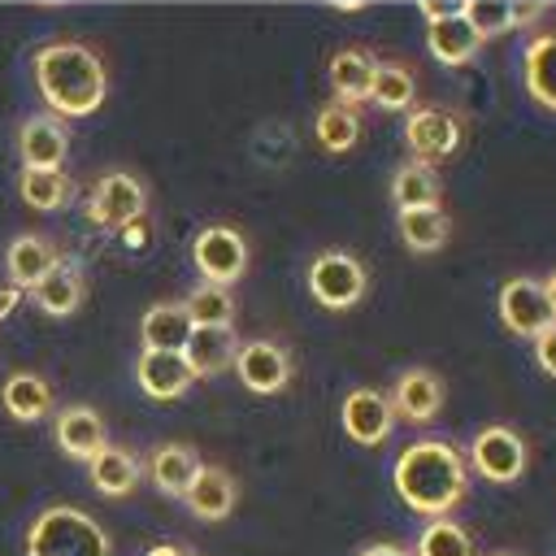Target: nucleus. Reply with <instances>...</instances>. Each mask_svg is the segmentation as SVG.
<instances>
[{"label":"nucleus","mask_w":556,"mask_h":556,"mask_svg":"<svg viewBox=\"0 0 556 556\" xmlns=\"http://www.w3.org/2000/svg\"><path fill=\"white\" fill-rule=\"evenodd\" d=\"M391 482H395V495L421 513V517H447L465 491H469V469H465V456L443 443V439H417L408 443L400 456H395V469H391Z\"/></svg>","instance_id":"nucleus-1"},{"label":"nucleus","mask_w":556,"mask_h":556,"mask_svg":"<svg viewBox=\"0 0 556 556\" xmlns=\"http://www.w3.org/2000/svg\"><path fill=\"white\" fill-rule=\"evenodd\" d=\"M35 83L56 117H87L104 104L109 74L96 48L78 39H52L35 52Z\"/></svg>","instance_id":"nucleus-2"},{"label":"nucleus","mask_w":556,"mask_h":556,"mask_svg":"<svg viewBox=\"0 0 556 556\" xmlns=\"http://www.w3.org/2000/svg\"><path fill=\"white\" fill-rule=\"evenodd\" d=\"M26 556H109V534L78 508H43L26 530Z\"/></svg>","instance_id":"nucleus-3"},{"label":"nucleus","mask_w":556,"mask_h":556,"mask_svg":"<svg viewBox=\"0 0 556 556\" xmlns=\"http://www.w3.org/2000/svg\"><path fill=\"white\" fill-rule=\"evenodd\" d=\"M404 143L413 161L439 165L460 152L465 143V113L447 104H413L404 117Z\"/></svg>","instance_id":"nucleus-4"},{"label":"nucleus","mask_w":556,"mask_h":556,"mask_svg":"<svg viewBox=\"0 0 556 556\" xmlns=\"http://www.w3.org/2000/svg\"><path fill=\"white\" fill-rule=\"evenodd\" d=\"M365 287H369V269L361 265L356 252H343V248H326L313 256L308 265V295L330 308V313H343L352 304L365 300Z\"/></svg>","instance_id":"nucleus-5"},{"label":"nucleus","mask_w":556,"mask_h":556,"mask_svg":"<svg viewBox=\"0 0 556 556\" xmlns=\"http://www.w3.org/2000/svg\"><path fill=\"white\" fill-rule=\"evenodd\" d=\"M191 261H195V269H200L204 282L230 287V282L243 278L252 252H248V239H243L235 226L213 222V226H204V230L195 235V243H191Z\"/></svg>","instance_id":"nucleus-6"},{"label":"nucleus","mask_w":556,"mask_h":556,"mask_svg":"<svg viewBox=\"0 0 556 556\" xmlns=\"http://www.w3.org/2000/svg\"><path fill=\"white\" fill-rule=\"evenodd\" d=\"M87 217L104 230H122L126 222L148 217V187L126 169H109L96 178V187L87 195Z\"/></svg>","instance_id":"nucleus-7"},{"label":"nucleus","mask_w":556,"mask_h":556,"mask_svg":"<svg viewBox=\"0 0 556 556\" xmlns=\"http://www.w3.org/2000/svg\"><path fill=\"white\" fill-rule=\"evenodd\" d=\"M469 465L486 482H517L530 465V447L513 426H482L469 443Z\"/></svg>","instance_id":"nucleus-8"},{"label":"nucleus","mask_w":556,"mask_h":556,"mask_svg":"<svg viewBox=\"0 0 556 556\" xmlns=\"http://www.w3.org/2000/svg\"><path fill=\"white\" fill-rule=\"evenodd\" d=\"M495 308H500V321H504L513 334H521V339H539V334L556 321V317H552V304H547V295H543V282L530 278V274L508 278V282L500 287Z\"/></svg>","instance_id":"nucleus-9"},{"label":"nucleus","mask_w":556,"mask_h":556,"mask_svg":"<svg viewBox=\"0 0 556 556\" xmlns=\"http://www.w3.org/2000/svg\"><path fill=\"white\" fill-rule=\"evenodd\" d=\"M230 369L239 374V382H243L248 391H256V395H278V391L291 382V352H287L282 343H274V339H248V343H239Z\"/></svg>","instance_id":"nucleus-10"},{"label":"nucleus","mask_w":556,"mask_h":556,"mask_svg":"<svg viewBox=\"0 0 556 556\" xmlns=\"http://www.w3.org/2000/svg\"><path fill=\"white\" fill-rule=\"evenodd\" d=\"M391 426H395V413H391L387 391H378V387L348 391V400H343V430H348V439H356L361 447H378V443H387Z\"/></svg>","instance_id":"nucleus-11"},{"label":"nucleus","mask_w":556,"mask_h":556,"mask_svg":"<svg viewBox=\"0 0 556 556\" xmlns=\"http://www.w3.org/2000/svg\"><path fill=\"white\" fill-rule=\"evenodd\" d=\"M387 400H391V413L395 417H404L413 426H426L443 408V378L434 369H421V365L417 369H404L395 378V387L387 391Z\"/></svg>","instance_id":"nucleus-12"},{"label":"nucleus","mask_w":556,"mask_h":556,"mask_svg":"<svg viewBox=\"0 0 556 556\" xmlns=\"http://www.w3.org/2000/svg\"><path fill=\"white\" fill-rule=\"evenodd\" d=\"M330 91L339 104H365L369 100V87H374V70H378V56L365 48V43H343L334 48L330 56Z\"/></svg>","instance_id":"nucleus-13"},{"label":"nucleus","mask_w":556,"mask_h":556,"mask_svg":"<svg viewBox=\"0 0 556 556\" xmlns=\"http://www.w3.org/2000/svg\"><path fill=\"white\" fill-rule=\"evenodd\" d=\"M70 148V135L61 126L56 113H35L22 135H17V152H22V169H61Z\"/></svg>","instance_id":"nucleus-14"},{"label":"nucleus","mask_w":556,"mask_h":556,"mask_svg":"<svg viewBox=\"0 0 556 556\" xmlns=\"http://www.w3.org/2000/svg\"><path fill=\"white\" fill-rule=\"evenodd\" d=\"M235 352H239L235 326H191V334L182 343V361L191 365L195 378H213V374L230 369Z\"/></svg>","instance_id":"nucleus-15"},{"label":"nucleus","mask_w":556,"mask_h":556,"mask_svg":"<svg viewBox=\"0 0 556 556\" xmlns=\"http://www.w3.org/2000/svg\"><path fill=\"white\" fill-rule=\"evenodd\" d=\"M135 378H139L143 395H152V400H178L195 382V374L182 361V352H139Z\"/></svg>","instance_id":"nucleus-16"},{"label":"nucleus","mask_w":556,"mask_h":556,"mask_svg":"<svg viewBox=\"0 0 556 556\" xmlns=\"http://www.w3.org/2000/svg\"><path fill=\"white\" fill-rule=\"evenodd\" d=\"M104 443H109V434H104V417H100L96 408H87V404H70V408L56 413V447H61L65 456H74V460H91Z\"/></svg>","instance_id":"nucleus-17"},{"label":"nucleus","mask_w":556,"mask_h":556,"mask_svg":"<svg viewBox=\"0 0 556 556\" xmlns=\"http://www.w3.org/2000/svg\"><path fill=\"white\" fill-rule=\"evenodd\" d=\"M391 200L395 208H434L443 204V178H439V165H426V161H400L395 174H391Z\"/></svg>","instance_id":"nucleus-18"},{"label":"nucleus","mask_w":556,"mask_h":556,"mask_svg":"<svg viewBox=\"0 0 556 556\" xmlns=\"http://www.w3.org/2000/svg\"><path fill=\"white\" fill-rule=\"evenodd\" d=\"M187 334H191V317H187L182 300H156L139 321L143 352H182Z\"/></svg>","instance_id":"nucleus-19"},{"label":"nucleus","mask_w":556,"mask_h":556,"mask_svg":"<svg viewBox=\"0 0 556 556\" xmlns=\"http://www.w3.org/2000/svg\"><path fill=\"white\" fill-rule=\"evenodd\" d=\"M521 83L534 104L556 113V30L534 35L521 52Z\"/></svg>","instance_id":"nucleus-20"},{"label":"nucleus","mask_w":556,"mask_h":556,"mask_svg":"<svg viewBox=\"0 0 556 556\" xmlns=\"http://www.w3.org/2000/svg\"><path fill=\"white\" fill-rule=\"evenodd\" d=\"M426 43H430V56L439 65H469L482 48V35L465 22V13H456V17L426 22Z\"/></svg>","instance_id":"nucleus-21"},{"label":"nucleus","mask_w":556,"mask_h":556,"mask_svg":"<svg viewBox=\"0 0 556 556\" xmlns=\"http://www.w3.org/2000/svg\"><path fill=\"white\" fill-rule=\"evenodd\" d=\"M395 230H400L408 252L430 256L452 239V217H447L443 204H434V208H400L395 213Z\"/></svg>","instance_id":"nucleus-22"},{"label":"nucleus","mask_w":556,"mask_h":556,"mask_svg":"<svg viewBox=\"0 0 556 556\" xmlns=\"http://www.w3.org/2000/svg\"><path fill=\"white\" fill-rule=\"evenodd\" d=\"M195 473H200V456H195V447H187V443H161V447L148 456V478H152V486H156L161 495L182 500Z\"/></svg>","instance_id":"nucleus-23"},{"label":"nucleus","mask_w":556,"mask_h":556,"mask_svg":"<svg viewBox=\"0 0 556 556\" xmlns=\"http://www.w3.org/2000/svg\"><path fill=\"white\" fill-rule=\"evenodd\" d=\"M182 500H187V508L200 521H222L235 508V478L222 465H200V473L191 478V486H187Z\"/></svg>","instance_id":"nucleus-24"},{"label":"nucleus","mask_w":556,"mask_h":556,"mask_svg":"<svg viewBox=\"0 0 556 556\" xmlns=\"http://www.w3.org/2000/svg\"><path fill=\"white\" fill-rule=\"evenodd\" d=\"M61 261V252L43 239V235H17L13 243H9V252H4V269H9V287H17V291H26V287H35L52 265Z\"/></svg>","instance_id":"nucleus-25"},{"label":"nucleus","mask_w":556,"mask_h":556,"mask_svg":"<svg viewBox=\"0 0 556 556\" xmlns=\"http://www.w3.org/2000/svg\"><path fill=\"white\" fill-rule=\"evenodd\" d=\"M413 100H417V74H413V65L400 61V56H378L369 104H378L387 113H408Z\"/></svg>","instance_id":"nucleus-26"},{"label":"nucleus","mask_w":556,"mask_h":556,"mask_svg":"<svg viewBox=\"0 0 556 556\" xmlns=\"http://www.w3.org/2000/svg\"><path fill=\"white\" fill-rule=\"evenodd\" d=\"M30 295H35V304L43 308V313H52V317H65V313H74L78 304H83V269H78V261H56L35 287H30Z\"/></svg>","instance_id":"nucleus-27"},{"label":"nucleus","mask_w":556,"mask_h":556,"mask_svg":"<svg viewBox=\"0 0 556 556\" xmlns=\"http://www.w3.org/2000/svg\"><path fill=\"white\" fill-rule=\"evenodd\" d=\"M87 473H91V486L100 491V495H130L135 486H139V460L126 452V447H113V443H104L91 460H87Z\"/></svg>","instance_id":"nucleus-28"},{"label":"nucleus","mask_w":556,"mask_h":556,"mask_svg":"<svg viewBox=\"0 0 556 556\" xmlns=\"http://www.w3.org/2000/svg\"><path fill=\"white\" fill-rule=\"evenodd\" d=\"M313 139H317L326 152H352L356 139H361V109L339 104V100H326V104L313 113Z\"/></svg>","instance_id":"nucleus-29"},{"label":"nucleus","mask_w":556,"mask_h":556,"mask_svg":"<svg viewBox=\"0 0 556 556\" xmlns=\"http://www.w3.org/2000/svg\"><path fill=\"white\" fill-rule=\"evenodd\" d=\"M0 404L17 421H39L52 408V391L39 374H9L4 387H0Z\"/></svg>","instance_id":"nucleus-30"},{"label":"nucleus","mask_w":556,"mask_h":556,"mask_svg":"<svg viewBox=\"0 0 556 556\" xmlns=\"http://www.w3.org/2000/svg\"><path fill=\"white\" fill-rule=\"evenodd\" d=\"M182 308L191 317V326H230L235 321V295L230 287H217V282H200L182 295Z\"/></svg>","instance_id":"nucleus-31"},{"label":"nucleus","mask_w":556,"mask_h":556,"mask_svg":"<svg viewBox=\"0 0 556 556\" xmlns=\"http://www.w3.org/2000/svg\"><path fill=\"white\" fill-rule=\"evenodd\" d=\"M413 556H473V539L465 526H456L452 517H434L421 534H417V552Z\"/></svg>","instance_id":"nucleus-32"},{"label":"nucleus","mask_w":556,"mask_h":556,"mask_svg":"<svg viewBox=\"0 0 556 556\" xmlns=\"http://www.w3.org/2000/svg\"><path fill=\"white\" fill-rule=\"evenodd\" d=\"M17 191L30 208H61L65 195H70V174H61V169H22Z\"/></svg>","instance_id":"nucleus-33"},{"label":"nucleus","mask_w":556,"mask_h":556,"mask_svg":"<svg viewBox=\"0 0 556 556\" xmlns=\"http://www.w3.org/2000/svg\"><path fill=\"white\" fill-rule=\"evenodd\" d=\"M460 13H465V22L482 35V43L517 26V4H513V0H465Z\"/></svg>","instance_id":"nucleus-34"},{"label":"nucleus","mask_w":556,"mask_h":556,"mask_svg":"<svg viewBox=\"0 0 556 556\" xmlns=\"http://www.w3.org/2000/svg\"><path fill=\"white\" fill-rule=\"evenodd\" d=\"M534 361H539V369H543V374H552V378H556V321L534 339Z\"/></svg>","instance_id":"nucleus-35"},{"label":"nucleus","mask_w":556,"mask_h":556,"mask_svg":"<svg viewBox=\"0 0 556 556\" xmlns=\"http://www.w3.org/2000/svg\"><path fill=\"white\" fill-rule=\"evenodd\" d=\"M117 235H122V243H126V248H135V252H139V248L152 239V222H148V217H135V222H126Z\"/></svg>","instance_id":"nucleus-36"},{"label":"nucleus","mask_w":556,"mask_h":556,"mask_svg":"<svg viewBox=\"0 0 556 556\" xmlns=\"http://www.w3.org/2000/svg\"><path fill=\"white\" fill-rule=\"evenodd\" d=\"M417 9H421L426 22H439V17H456L465 4L460 0H417Z\"/></svg>","instance_id":"nucleus-37"},{"label":"nucleus","mask_w":556,"mask_h":556,"mask_svg":"<svg viewBox=\"0 0 556 556\" xmlns=\"http://www.w3.org/2000/svg\"><path fill=\"white\" fill-rule=\"evenodd\" d=\"M17 300H22V291H17V287H0V321L17 308Z\"/></svg>","instance_id":"nucleus-38"},{"label":"nucleus","mask_w":556,"mask_h":556,"mask_svg":"<svg viewBox=\"0 0 556 556\" xmlns=\"http://www.w3.org/2000/svg\"><path fill=\"white\" fill-rule=\"evenodd\" d=\"M361 556H413V552H404V547H395V543H374V547H365Z\"/></svg>","instance_id":"nucleus-39"},{"label":"nucleus","mask_w":556,"mask_h":556,"mask_svg":"<svg viewBox=\"0 0 556 556\" xmlns=\"http://www.w3.org/2000/svg\"><path fill=\"white\" fill-rule=\"evenodd\" d=\"M543 295H547V304H552V317H556V269L543 278Z\"/></svg>","instance_id":"nucleus-40"},{"label":"nucleus","mask_w":556,"mask_h":556,"mask_svg":"<svg viewBox=\"0 0 556 556\" xmlns=\"http://www.w3.org/2000/svg\"><path fill=\"white\" fill-rule=\"evenodd\" d=\"M148 556H182V547H169V543H161V547H148Z\"/></svg>","instance_id":"nucleus-41"},{"label":"nucleus","mask_w":556,"mask_h":556,"mask_svg":"<svg viewBox=\"0 0 556 556\" xmlns=\"http://www.w3.org/2000/svg\"><path fill=\"white\" fill-rule=\"evenodd\" d=\"M495 556H513V552H495Z\"/></svg>","instance_id":"nucleus-42"},{"label":"nucleus","mask_w":556,"mask_h":556,"mask_svg":"<svg viewBox=\"0 0 556 556\" xmlns=\"http://www.w3.org/2000/svg\"><path fill=\"white\" fill-rule=\"evenodd\" d=\"M182 556H191V552H182Z\"/></svg>","instance_id":"nucleus-43"}]
</instances>
